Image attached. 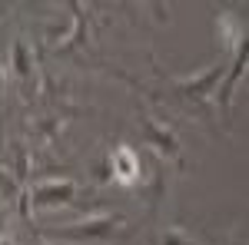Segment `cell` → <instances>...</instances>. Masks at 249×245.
Returning <instances> with one entry per match:
<instances>
[{
  "mask_svg": "<svg viewBox=\"0 0 249 245\" xmlns=\"http://www.w3.org/2000/svg\"><path fill=\"white\" fill-rule=\"evenodd\" d=\"M3 245H14V242H3Z\"/></svg>",
  "mask_w": 249,
  "mask_h": 245,
  "instance_id": "52a82bcc",
  "label": "cell"
},
{
  "mask_svg": "<svg viewBox=\"0 0 249 245\" xmlns=\"http://www.w3.org/2000/svg\"><path fill=\"white\" fill-rule=\"evenodd\" d=\"M110 176H116L123 186H133L136 176H140V159L130 146H116L110 156Z\"/></svg>",
  "mask_w": 249,
  "mask_h": 245,
  "instance_id": "6da1fadb",
  "label": "cell"
},
{
  "mask_svg": "<svg viewBox=\"0 0 249 245\" xmlns=\"http://www.w3.org/2000/svg\"><path fill=\"white\" fill-rule=\"evenodd\" d=\"M143 130H146V139L153 143L156 149H163V152H176V136H173L170 130L156 126L153 119H143Z\"/></svg>",
  "mask_w": 249,
  "mask_h": 245,
  "instance_id": "277c9868",
  "label": "cell"
},
{
  "mask_svg": "<svg viewBox=\"0 0 249 245\" xmlns=\"http://www.w3.org/2000/svg\"><path fill=\"white\" fill-rule=\"evenodd\" d=\"M223 76V66H213V70H206L203 76H196V80H183L179 83V90L190 96H206L210 90H216V80Z\"/></svg>",
  "mask_w": 249,
  "mask_h": 245,
  "instance_id": "3957f363",
  "label": "cell"
},
{
  "mask_svg": "<svg viewBox=\"0 0 249 245\" xmlns=\"http://www.w3.org/2000/svg\"><path fill=\"white\" fill-rule=\"evenodd\" d=\"M116 219H96V226H83V229H70V232H63V235H70V239H90V235H103V232H110L113 229Z\"/></svg>",
  "mask_w": 249,
  "mask_h": 245,
  "instance_id": "5b68a950",
  "label": "cell"
},
{
  "mask_svg": "<svg viewBox=\"0 0 249 245\" xmlns=\"http://www.w3.org/2000/svg\"><path fill=\"white\" fill-rule=\"evenodd\" d=\"M14 63H17V73L20 76L30 73V60H27V47H23V43H17V47H14Z\"/></svg>",
  "mask_w": 249,
  "mask_h": 245,
  "instance_id": "8992f818",
  "label": "cell"
},
{
  "mask_svg": "<svg viewBox=\"0 0 249 245\" xmlns=\"http://www.w3.org/2000/svg\"><path fill=\"white\" fill-rule=\"evenodd\" d=\"M73 199V182H47L34 189V206H53V202H70Z\"/></svg>",
  "mask_w": 249,
  "mask_h": 245,
  "instance_id": "7a4b0ae2",
  "label": "cell"
}]
</instances>
